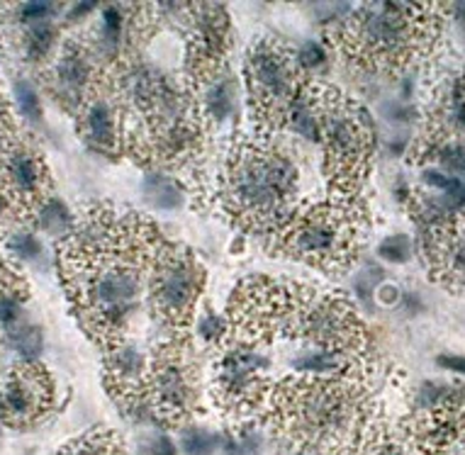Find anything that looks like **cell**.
<instances>
[{"instance_id":"6da1fadb","label":"cell","mask_w":465,"mask_h":455,"mask_svg":"<svg viewBox=\"0 0 465 455\" xmlns=\"http://www.w3.org/2000/svg\"><path fill=\"white\" fill-rule=\"evenodd\" d=\"M166 241L139 214L93 210L63 246V277L86 329L117 346Z\"/></svg>"},{"instance_id":"7a4b0ae2","label":"cell","mask_w":465,"mask_h":455,"mask_svg":"<svg viewBox=\"0 0 465 455\" xmlns=\"http://www.w3.org/2000/svg\"><path fill=\"white\" fill-rule=\"evenodd\" d=\"M293 159L269 142H239L222 173V200L237 222L253 232H280L297 197Z\"/></svg>"},{"instance_id":"3957f363","label":"cell","mask_w":465,"mask_h":455,"mask_svg":"<svg viewBox=\"0 0 465 455\" xmlns=\"http://www.w3.org/2000/svg\"><path fill=\"white\" fill-rule=\"evenodd\" d=\"M438 10L417 3H370L344 20L339 45L363 69H394L424 52L436 35Z\"/></svg>"},{"instance_id":"277c9868","label":"cell","mask_w":465,"mask_h":455,"mask_svg":"<svg viewBox=\"0 0 465 455\" xmlns=\"http://www.w3.org/2000/svg\"><path fill=\"white\" fill-rule=\"evenodd\" d=\"M278 428L303 446L329 448L356 431L363 394L351 377H304L273 394Z\"/></svg>"},{"instance_id":"5b68a950","label":"cell","mask_w":465,"mask_h":455,"mask_svg":"<svg viewBox=\"0 0 465 455\" xmlns=\"http://www.w3.org/2000/svg\"><path fill=\"white\" fill-rule=\"evenodd\" d=\"M361 212L349 195L334 197L290 217L280 229V249L317 268H344L356 259Z\"/></svg>"},{"instance_id":"8992f818","label":"cell","mask_w":465,"mask_h":455,"mask_svg":"<svg viewBox=\"0 0 465 455\" xmlns=\"http://www.w3.org/2000/svg\"><path fill=\"white\" fill-rule=\"evenodd\" d=\"M317 122L327 152V173L341 195H349L363 180L373 153V125L363 107L339 95L336 90L317 88Z\"/></svg>"},{"instance_id":"52a82bcc","label":"cell","mask_w":465,"mask_h":455,"mask_svg":"<svg viewBox=\"0 0 465 455\" xmlns=\"http://www.w3.org/2000/svg\"><path fill=\"white\" fill-rule=\"evenodd\" d=\"M246 83L249 103L261 125L280 127L290 120L303 83V66L297 54L278 39H261L246 52Z\"/></svg>"},{"instance_id":"ba28073f","label":"cell","mask_w":465,"mask_h":455,"mask_svg":"<svg viewBox=\"0 0 465 455\" xmlns=\"http://www.w3.org/2000/svg\"><path fill=\"white\" fill-rule=\"evenodd\" d=\"M197 397V366L190 351L179 341L156 348L149 358L146 400L156 421L179 424L190 414Z\"/></svg>"},{"instance_id":"9c48e42d","label":"cell","mask_w":465,"mask_h":455,"mask_svg":"<svg viewBox=\"0 0 465 455\" xmlns=\"http://www.w3.org/2000/svg\"><path fill=\"white\" fill-rule=\"evenodd\" d=\"M205 270L186 249L166 244L149 276V297L156 317L170 327H186L203 293Z\"/></svg>"},{"instance_id":"30bf717a","label":"cell","mask_w":465,"mask_h":455,"mask_svg":"<svg viewBox=\"0 0 465 455\" xmlns=\"http://www.w3.org/2000/svg\"><path fill=\"white\" fill-rule=\"evenodd\" d=\"M270 360L261 356L256 346L232 341L217 360V400L232 411L259 410L269 393L266 370Z\"/></svg>"},{"instance_id":"8fae6325","label":"cell","mask_w":465,"mask_h":455,"mask_svg":"<svg viewBox=\"0 0 465 455\" xmlns=\"http://www.w3.org/2000/svg\"><path fill=\"white\" fill-rule=\"evenodd\" d=\"M0 183L8 193L10 203L20 207H32L39 212L45 205V193L49 187L46 169L42 159L25 146H12L0 161Z\"/></svg>"},{"instance_id":"7c38bea8","label":"cell","mask_w":465,"mask_h":455,"mask_svg":"<svg viewBox=\"0 0 465 455\" xmlns=\"http://www.w3.org/2000/svg\"><path fill=\"white\" fill-rule=\"evenodd\" d=\"M105 373L112 394L127 401V410L132 411L139 404H146V377H149V360L135 343L120 341L110 348L105 358Z\"/></svg>"},{"instance_id":"4fadbf2b","label":"cell","mask_w":465,"mask_h":455,"mask_svg":"<svg viewBox=\"0 0 465 455\" xmlns=\"http://www.w3.org/2000/svg\"><path fill=\"white\" fill-rule=\"evenodd\" d=\"M49 393H52V385H49L45 370L37 363L25 360L8 375V383L3 390V404H5L3 417L12 421L35 419L46 407Z\"/></svg>"},{"instance_id":"5bb4252c","label":"cell","mask_w":465,"mask_h":455,"mask_svg":"<svg viewBox=\"0 0 465 455\" xmlns=\"http://www.w3.org/2000/svg\"><path fill=\"white\" fill-rule=\"evenodd\" d=\"M424 239L429 241L424 251L434 276L451 287H465V214L461 212L438 232L424 234Z\"/></svg>"},{"instance_id":"9a60e30c","label":"cell","mask_w":465,"mask_h":455,"mask_svg":"<svg viewBox=\"0 0 465 455\" xmlns=\"http://www.w3.org/2000/svg\"><path fill=\"white\" fill-rule=\"evenodd\" d=\"M56 95L66 105H83L95 88V59L79 45L66 46L54 66Z\"/></svg>"},{"instance_id":"2e32d148","label":"cell","mask_w":465,"mask_h":455,"mask_svg":"<svg viewBox=\"0 0 465 455\" xmlns=\"http://www.w3.org/2000/svg\"><path fill=\"white\" fill-rule=\"evenodd\" d=\"M81 129L86 142L103 153H112L122 144V132H120V110L117 103H112L100 93H93L83 103Z\"/></svg>"},{"instance_id":"e0dca14e","label":"cell","mask_w":465,"mask_h":455,"mask_svg":"<svg viewBox=\"0 0 465 455\" xmlns=\"http://www.w3.org/2000/svg\"><path fill=\"white\" fill-rule=\"evenodd\" d=\"M197 83H200V95H203V105H205L207 115L215 117L217 122H224L227 117L232 115L234 100H237V86H234V79L222 69H215V71H207L203 76H197Z\"/></svg>"},{"instance_id":"ac0fdd59","label":"cell","mask_w":465,"mask_h":455,"mask_svg":"<svg viewBox=\"0 0 465 455\" xmlns=\"http://www.w3.org/2000/svg\"><path fill=\"white\" fill-rule=\"evenodd\" d=\"M59 455H122V443L112 434L90 431L86 436L71 441Z\"/></svg>"},{"instance_id":"d6986e66","label":"cell","mask_w":465,"mask_h":455,"mask_svg":"<svg viewBox=\"0 0 465 455\" xmlns=\"http://www.w3.org/2000/svg\"><path fill=\"white\" fill-rule=\"evenodd\" d=\"M56 42V27L52 25V20H42V22H32L28 25L25 32V56L29 62H39L42 56L52 52V46Z\"/></svg>"},{"instance_id":"ffe728a7","label":"cell","mask_w":465,"mask_h":455,"mask_svg":"<svg viewBox=\"0 0 465 455\" xmlns=\"http://www.w3.org/2000/svg\"><path fill=\"white\" fill-rule=\"evenodd\" d=\"M10 346L18 351L20 356L28 363H35V358L42 353V331L37 329L35 324L28 321H18L8 329Z\"/></svg>"},{"instance_id":"44dd1931","label":"cell","mask_w":465,"mask_h":455,"mask_svg":"<svg viewBox=\"0 0 465 455\" xmlns=\"http://www.w3.org/2000/svg\"><path fill=\"white\" fill-rule=\"evenodd\" d=\"M39 224H42V229L52 234H63L69 227L73 224V217L71 212L66 210L62 200H56V197H49L45 205L39 207Z\"/></svg>"},{"instance_id":"7402d4cb","label":"cell","mask_w":465,"mask_h":455,"mask_svg":"<svg viewBox=\"0 0 465 455\" xmlns=\"http://www.w3.org/2000/svg\"><path fill=\"white\" fill-rule=\"evenodd\" d=\"M146 197H149V203L162 207V210H170V207H179L183 203V195H180L176 183L170 178H163V176H154V178L146 180Z\"/></svg>"},{"instance_id":"603a6c76","label":"cell","mask_w":465,"mask_h":455,"mask_svg":"<svg viewBox=\"0 0 465 455\" xmlns=\"http://www.w3.org/2000/svg\"><path fill=\"white\" fill-rule=\"evenodd\" d=\"M431 153L436 156L438 163L451 173L465 176V146L458 142H441L438 146L431 149Z\"/></svg>"},{"instance_id":"cb8c5ba5","label":"cell","mask_w":465,"mask_h":455,"mask_svg":"<svg viewBox=\"0 0 465 455\" xmlns=\"http://www.w3.org/2000/svg\"><path fill=\"white\" fill-rule=\"evenodd\" d=\"M180 446L186 451V455H212L217 446V438L212 434H207L205 428H190L183 434Z\"/></svg>"},{"instance_id":"d4e9b609","label":"cell","mask_w":465,"mask_h":455,"mask_svg":"<svg viewBox=\"0 0 465 455\" xmlns=\"http://www.w3.org/2000/svg\"><path fill=\"white\" fill-rule=\"evenodd\" d=\"M15 95H18V105L22 110V115L28 117L29 122H39L42 120V103L37 98V90L29 86V80H18Z\"/></svg>"},{"instance_id":"484cf974","label":"cell","mask_w":465,"mask_h":455,"mask_svg":"<svg viewBox=\"0 0 465 455\" xmlns=\"http://www.w3.org/2000/svg\"><path fill=\"white\" fill-rule=\"evenodd\" d=\"M59 12L54 3H22L18 10H15V15H18L22 22H42V20H52Z\"/></svg>"},{"instance_id":"4316f807","label":"cell","mask_w":465,"mask_h":455,"mask_svg":"<svg viewBox=\"0 0 465 455\" xmlns=\"http://www.w3.org/2000/svg\"><path fill=\"white\" fill-rule=\"evenodd\" d=\"M380 256L393 261V263H403V261L410 259V239L403 236V234L387 236V239L380 244Z\"/></svg>"},{"instance_id":"83f0119b","label":"cell","mask_w":465,"mask_h":455,"mask_svg":"<svg viewBox=\"0 0 465 455\" xmlns=\"http://www.w3.org/2000/svg\"><path fill=\"white\" fill-rule=\"evenodd\" d=\"M10 251H12L15 256H20V259L32 261V259H37V256H39L42 246H39V241H37L32 234L20 232V234H15L12 239H10Z\"/></svg>"},{"instance_id":"f1b7e54d","label":"cell","mask_w":465,"mask_h":455,"mask_svg":"<svg viewBox=\"0 0 465 455\" xmlns=\"http://www.w3.org/2000/svg\"><path fill=\"white\" fill-rule=\"evenodd\" d=\"M327 59V54L324 49L317 42H307V45L297 52V63L303 66V69H314V66H320V63Z\"/></svg>"},{"instance_id":"f546056e","label":"cell","mask_w":465,"mask_h":455,"mask_svg":"<svg viewBox=\"0 0 465 455\" xmlns=\"http://www.w3.org/2000/svg\"><path fill=\"white\" fill-rule=\"evenodd\" d=\"M142 455H176V448L166 436H152L142 443Z\"/></svg>"},{"instance_id":"4dcf8cb0","label":"cell","mask_w":465,"mask_h":455,"mask_svg":"<svg viewBox=\"0 0 465 455\" xmlns=\"http://www.w3.org/2000/svg\"><path fill=\"white\" fill-rule=\"evenodd\" d=\"M197 334L205 341H220V336L224 334V324L217 319L215 314H207V317H203V321H200Z\"/></svg>"},{"instance_id":"1f68e13d","label":"cell","mask_w":465,"mask_h":455,"mask_svg":"<svg viewBox=\"0 0 465 455\" xmlns=\"http://www.w3.org/2000/svg\"><path fill=\"white\" fill-rule=\"evenodd\" d=\"M438 366L446 368L451 373H465V358L463 356H441Z\"/></svg>"},{"instance_id":"d6a6232c","label":"cell","mask_w":465,"mask_h":455,"mask_svg":"<svg viewBox=\"0 0 465 455\" xmlns=\"http://www.w3.org/2000/svg\"><path fill=\"white\" fill-rule=\"evenodd\" d=\"M10 207H12V203H10L8 193H5V187H3V183H0V222L8 217Z\"/></svg>"},{"instance_id":"836d02e7","label":"cell","mask_w":465,"mask_h":455,"mask_svg":"<svg viewBox=\"0 0 465 455\" xmlns=\"http://www.w3.org/2000/svg\"><path fill=\"white\" fill-rule=\"evenodd\" d=\"M93 8H95L93 3H86V5H79V8H73V10H71V20L81 18V15H86V12H90V10H93Z\"/></svg>"},{"instance_id":"e575fe53","label":"cell","mask_w":465,"mask_h":455,"mask_svg":"<svg viewBox=\"0 0 465 455\" xmlns=\"http://www.w3.org/2000/svg\"><path fill=\"white\" fill-rule=\"evenodd\" d=\"M0 414H5V404H3V394H0Z\"/></svg>"},{"instance_id":"d590c367","label":"cell","mask_w":465,"mask_h":455,"mask_svg":"<svg viewBox=\"0 0 465 455\" xmlns=\"http://www.w3.org/2000/svg\"><path fill=\"white\" fill-rule=\"evenodd\" d=\"M295 455H310V453H295Z\"/></svg>"}]
</instances>
